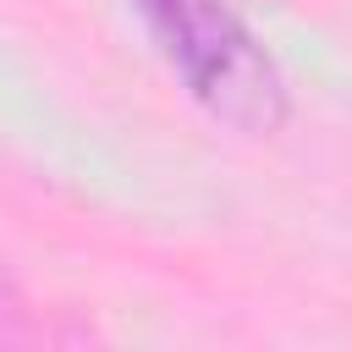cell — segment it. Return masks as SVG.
Here are the masks:
<instances>
[{"mask_svg":"<svg viewBox=\"0 0 352 352\" xmlns=\"http://www.w3.org/2000/svg\"><path fill=\"white\" fill-rule=\"evenodd\" d=\"M143 22L148 44L182 82L192 104H204L214 121L264 138L286 121L292 88L264 38L242 22L231 0H126Z\"/></svg>","mask_w":352,"mask_h":352,"instance_id":"6da1fadb","label":"cell"}]
</instances>
